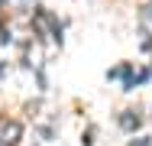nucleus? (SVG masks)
Listing matches in <instances>:
<instances>
[{"label": "nucleus", "instance_id": "obj_1", "mask_svg": "<svg viewBox=\"0 0 152 146\" xmlns=\"http://www.w3.org/2000/svg\"><path fill=\"white\" fill-rule=\"evenodd\" d=\"M20 133H23V127L16 123V120H0V143H16L20 140Z\"/></svg>", "mask_w": 152, "mask_h": 146}, {"label": "nucleus", "instance_id": "obj_2", "mask_svg": "<svg viewBox=\"0 0 152 146\" xmlns=\"http://www.w3.org/2000/svg\"><path fill=\"white\" fill-rule=\"evenodd\" d=\"M123 127H139V117H123Z\"/></svg>", "mask_w": 152, "mask_h": 146}, {"label": "nucleus", "instance_id": "obj_3", "mask_svg": "<svg viewBox=\"0 0 152 146\" xmlns=\"http://www.w3.org/2000/svg\"><path fill=\"white\" fill-rule=\"evenodd\" d=\"M146 16H149V20H152V10H149V13H146Z\"/></svg>", "mask_w": 152, "mask_h": 146}]
</instances>
